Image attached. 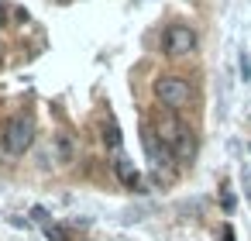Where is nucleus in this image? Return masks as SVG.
<instances>
[{"mask_svg": "<svg viewBox=\"0 0 251 241\" xmlns=\"http://www.w3.org/2000/svg\"><path fill=\"white\" fill-rule=\"evenodd\" d=\"M45 238H49V241H69V227H62V224H45Z\"/></svg>", "mask_w": 251, "mask_h": 241, "instance_id": "obj_8", "label": "nucleus"}, {"mask_svg": "<svg viewBox=\"0 0 251 241\" xmlns=\"http://www.w3.org/2000/svg\"><path fill=\"white\" fill-rule=\"evenodd\" d=\"M114 169H117V176H121V183H124V186H131V189H138V186H141V176H138V169H134V162H131V159L117 155Z\"/></svg>", "mask_w": 251, "mask_h": 241, "instance_id": "obj_5", "label": "nucleus"}, {"mask_svg": "<svg viewBox=\"0 0 251 241\" xmlns=\"http://www.w3.org/2000/svg\"><path fill=\"white\" fill-rule=\"evenodd\" d=\"M31 217L42 220V224H49V210H45V207H31Z\"/></svg>", "mask_w": 251, "mask_h": 241, "instance_id": "obj_9", "label": "nucleus"}, {"mask_svg": "<svg viewBox=\"0 0 251 241\" xmlns=\"http://www.w3.org/2000/svg\"><path fill=\"white\" fill-rule=\"evenodd\" d=\"M103 145H107L114 155H121V128H117L114 117H107V124H103Z\"/></svg>", "mask_w": 251, "mask_h": 241, "instance_id": "obj_6", "label": "nucleus"}, {"mask_svg": "<svg viewBox=\"0 0 251 241\" xmlns=\"http://www.w3.org/2000/svg\"><path fill=\"white\" fill-rule=\"evenodd\" d=\"M155 97L169 110H179V107L189 104V83L182 76H162V80H155Z\"/></svg>", "mask_w": 251, "mask_h": 241, "instance_id": "obj_2", "label": "nucleus"}, {"mask_svg": "<svg viewBox=\"0 0 251 241\" xmlns=\"http://www.w3.org/2000/svg\"><path fill=\"white\" fill-rule=\"evenodd\" d=\"M4 14H7V7H4V4H0V25H4Z\"/></svg>", "mask_w": 251, "mask_h": 241, "instance_id": "obj_12", "label": "nucleus"}, {"mask_svg": "<svg viewBox=\"0 0 251 241\" xmlns=\"http://www.w3.org/2000/svg\"><path fill=\"white\" fill-rule=\"evenodd\" d=\"M141 145H145L148 162L155 165V179H158V176H162V165H169L176 155H172V148L158 138V131H151V128H145V131H141Z\"/></svg>", "mask_w": 251, "mask_h": 241, "instance_id": "obj_3", "label": "nucleus"}, {"mask_svg": "<svg viewBox=\"0 0 251 241\" xmlns=\"http://www.w3.org/2000/svg\"><path fill=\"white\" fill-rule=\"evenodd\" d=\"M224 241H234V231L230 227H224Z\"/></svg>", "mask_w": 251, "mask_h": 241, "instance_id": "obj_11", "label": "nucleus"}, {"mask_svg": "<svg viewBox=\"0 0 251 241\" xmlns=\"http://www.w3.org/2000/svg\"><path fill=\"white\" fill-rule=\"evenodd\" d=\"M55 152H59V162H73V141H69V134H55Z\"/></svg>", "mask_w": 251, "mask_h": 241, "instance_id": "obj_7", "label": "nucleus"}, {"mask_svg": "<svg viewBox=\"0 0 251 241\" xmlns=\"http://www.w3.org/2000/svg\"><path fill=\"white\" fill-rule=\"evenodd\" d=\"M35 141V121L28 114H14L7 124H4V148L11 155H25Z\"/></svg>", "mask_w": 251, "mask_h": 241, "instance_id": "obj_1", "label": "nucleus"}, {"mask_svg": "<svg viewBox=\"0 0 251 241\" xmlns=\"http://www.w3.org/2000/svg\"><path fill=\"white\" fill-rule=\"evenodd\" d=\"M241 76L251 80V62H248V55H241Z\"/></svg>", "mask_w": 251, "mask_h": 241, "instance_id": "obj_10", "label": "nucleus"}, {"mask_svg": "<svg viewBox=\"0 0 251 241\" xmlns=\"http://www.w3.org/2000/svg\"><path fill=\"white\" fill-rule=\"evenodd\" d=\"M196 49V35L186 25H169L165 28V52L169 55H189Z\"/></svg>", "mask_w": 251, "mask_h": 241, "instance_id": "obj_4", "label": "nucleus"}]
</instances>
